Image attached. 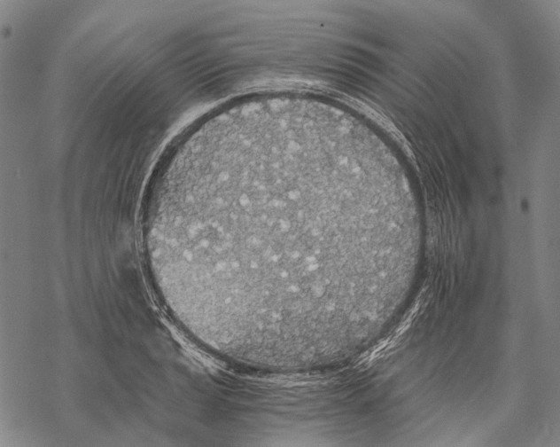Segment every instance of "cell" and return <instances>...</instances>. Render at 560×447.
I'll return each mask as SVG.
<instances>
[{
  "instance_id": "1",
  "label": "cell",
  "mask_w": 560,
  "mask_h": 447,
  "mask_svg": "<svg viewBox=\"0 0 560 447\" xmlns=\"http://www.w3.org/2000/svg\"><path fill=\"white\" fill-rule=\"evenodd\" d=\"M396 229L389 176L366 142L299 110L198 132L144 216L152 281L174 319L221 359L272 371L357 347Z\"/></svg>"
}]
</instances>
